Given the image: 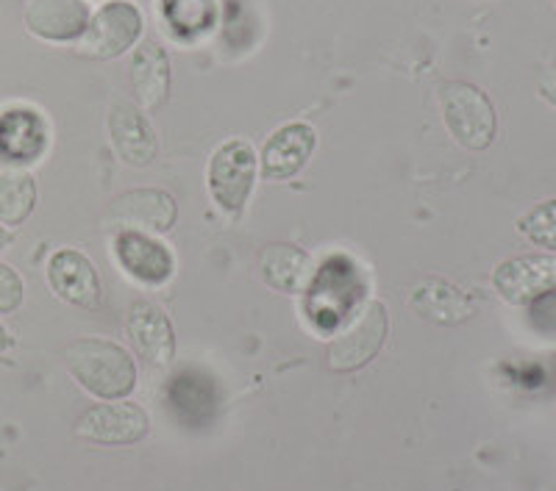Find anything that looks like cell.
Segmentation results:
<instances>
[{"instance_id":"cell-1","label":"cell","mask_w":556,"mask_h":491,"mask_svg":"<svg viewBox=\"0 0 556 491\" xmlns=\"http://www.w3.org/2000/svg\"><path fill=\"white\" fill-rule=\"evenodd\" d=\"M64 366L98 400H126L137 386V366L126 347L98 336L70 341L64 347Z\"/></svg>"},{"instance_id":"cell-2","label":"cell","mask_w":556,"mask_h":491,"mask_svg":"<svg viewBox=\"0 0 556 491\" xmlns=\"http://www.w3.org/2000/svg\"><path fill=\"white\" fill-rule=\"evenodd\" d=\"M440 108L451 137L468 151H486L498 133L493 101L476 83L448 81L440 87Z\"/></svg>"},{"instance_id":"cell-3","label":"cell","mask_w":556,"mask_h":491,"mask_svg":"<svg viewBox=\"0 0 556 491\" xmlns=\"http://www.w3.org/2000/svg\"><path fill=\"white\" fill-rule=\"evenodd\" d=\"M390 334V316L384 302L365 300L348 314L329 341V366L334 372H354L379 356Z\"/></svg>"},{"instance_id":"cell-4","label":"cell","mask_w":556,"mask_h":491,"mask_svg":"<svg viewBox=\"0 0 556 491\" xmlns=\"http://www.w3.org/2000/svg\"><path fill=\"white\" fill-rule=\"evenodd\" d=\"M256 176H260V156H256L251 142H245V139H228L208 158V195L228 217H240L253 192Z\"/></svg>"},{"instance_id":"cell-5","label":"cell","mask_w":556,"mask_h":491,"mask_svg":"<svg viewBox=\"0 0 556 491\" xmlns=\"http://www.w3.org/2000/svg\"><path fill=\"white\" fill-rule=\"evenodd\" d=\"M142 37V12L131 0H109L89 17L87 31L78 39V51L98 62L123 56Z\"/></svg>"},{"instance_id":"cell-6","label":"cell","mask_w":556,"mask_h":491,"mask_svg":"<svg viewBox=\"0 0 556 491\" xmlns=\"http://www.w3.org/2000/svg\"><path fill=\"white\" fill-rule=\"evenodd\" d=\"M178 203L165 190H128L112 201L103 217L109 231H134L148 236H162L176 228Z\"/></svg>"},{"instance_id":"cell-7","label":"cell","mask_w":556,"mask_h":491,"mask_svg":"<svg viewBox=\"0 0 556 491\" xmlns=\"http://www.w3.org/2000/svg\"><path fill=\"white\" fill-rule=\"evenodd\" d=\"M556 286V253L515 256L495 267L493 289L509 306H529Z\"/></svg>"},{"instance_id":"cell-8","label":"cell","mask_w":556,"mask_h":491,"mask_svg":"<svg viewBox=\"0 0 556 491\" xmlns=\"http://www.w3.org/2000/svg\"><path fill=\"white\" fill-rule=\"evenodd\" d=\"M48 286L59 300L76 306V309H98L103 300V286L98 277L96 264L84 256L81 250L62 247L48 261Z\"/></svg>"},{"instance_id":"cell-9","label":"cell","mask_w":556,"mask_h":491,"mask_svg":"<svg viewBox=\"0 0 556 491\" xmlns=\"http://www.w3.org/2000/svg\"><path fill=\"white\" fill-rule=\"evenodd\" d=\"M126 334L137 356L153 370L170 366L176 356V334H173L170 316L156 302H134L126 316Z\"/></svg>"},{"instance_id":"cell-10","label":"cell","mask_w":556,"mask_h":491,"mask_svg":"<svg viewBox=\"0 0 556 491\" xmlns=\"http://www.w3.org/2000/svg\"><path fill=\"white\" fill-rule=\"evenodd\" d=\"M114 259L126 275L146 286L167 284L176 272V259H173L170 247L148 236V233H117L114 236Z\"/></svg>"},{"instance_id":"cell-11","label":"cell","mask_w":556,"mask_h":491,"mask_svg":"<svg viewBox=\"0 0 556 491\" xmlns=\"http://www.w3.org/2000/svg\"><path fill=\"white\" fill-rule=\"evenodd\" d=\"M409 309L420 320L434 322V325H459V322L473 320L479 311V297L445 277L429 275L412 289Z\"/></svg>"},{"instance_id":"cell-12","label":"cell","mask_w":556,"mask_h":491,"mask_svg":"<svg viewBox=\"0 0 556 491\" xmlns=\"http://www.w3.org/2000/svg\"><path fill=\"white\" fill-rule=\"evenodd\" d=\"M315 147L317 131L309 122H287L262 147V176L267 181H290L309 164Z\"/></svg>"},{"instance_id":"cell-13","label":"cell","mask_w":556,"mask_h":491,"mask_svg":"<svg viewBox=\"0 0 556 491\" xmlns=\"http://www.w3.org/2000/svg\"><path fill=\"white\" fill-rule=\"evenodd\" d=\"M151 430V419L134 403H103L78 419V436L96 444H137Z\"/></svg>"},{"instance_id":"cell-14","label":"cell","mask_w":556,"mask_h":491,"mask_svg":"<svg viewBox=\"0 0 556 491\" xmlns=\"http://www.w3.org/2000/svg\"><path fill=\"white\" fill-rule=\"evenodd\" d=\"M109 139L128 167H151L156 161L159 139L146 112L131 103H114L109 108Z\"/></svg>"},{"instance_id":"cell-15","label":"cell","mask_w":556,"mask_h":491,"mask_svg":"<svg viewBox=\"0 0 556 491\" xmlns=\"http://www.w3.org/2000/svg\"><path fill=\"white\" fill-rule=\"evenodd\" d=\"M48 151V122L39 112L26 106L0 114V158L14 167H26Z\"/></svg>"},{"instance_id":"cell-16","label":"cell","mask_w":556,"mask_h":491,"mask_svg":"<svg viewBox=\"0 0 556 491\" xmlns=\"http://www.w3.org/2000/svg\"><path fill=\"white\" fill-rule=\"evenodd\" d=\"M170 56L156 39H142L131 56V89L142 112H159L170 98Z\"/></svg>"},{"instance_id":"cell-17","label":"cell","mask_w":556,"mask_h":491,"mask_svg":"<svg viewBox=\"0 0 556 491\" xmlns=\"http://www.w3.org/2000/svg\"><path fill=\"white\" fill-rule=\"evenodd\" d=\"M23 23L45 42H73L87 31L89 7L84 0H28Z\"/></svg>"},{"instance_id":"cell-18","label":"cell","mask_w":556,"mask_h":491,"mask_svg":"<svg viewBox=\"0 0 556 491\" xmlns=\"http://www.w3.org/2000/svg\"><path fill=\"white\" fill-rule=\"evenodd\" d=\"M260 275L265 286L281 295H304L317 277V267L306 250L287 242L267 245L260 253Z\"/></svg>"},{"instance_id":"cell-19","label":"cell","mask_w":556,"mask_h":491,"mask_svg":"<svg viewBox=\"0 0 556 491\" xmlns=\"http://www.w3.org/2000/svg\"><path fill=\"white\" fill-rule=\"evenodd\" d=\"M37 208V181L28 170L0 172V225L17 228L34 215Z\"/></svg>"},{"instance_id":"cell-20","label":"cell","mask_w":556,"mask_h":491,"mask_svg":"<svg viewBox=\"0 0 556 491\" xmlns=\"http://www.w3.org/2000/svg\"><path fill=\"white\" fill-rule=\"evenodd\" d=\"M518 233L534 247L556 253V197L538 203L518 220Z\"/></svg>"},{"instance_id":"cell-21","label":"cell","mask_w":556,"mask_h":491,"mask_svg":"<svg viewBox=\"0 0 556 491\" xmlns=\"http://www.w3.org/2000/svg\"><path fill=\"white\" fill-rule=\"evenodd\" d=\"M26 300V284L9 264L0 261V314H14Z\"/></svg>"},{"instance_id":"cell-22","label":"cell","mask_w":556,"mask_h":491,"mask_svg":"<svg viewBox=\"0 0 556 491\" xmlns=\"http://www.w3.org/2000/svg\"><path fill=\"white\" fill-rule=\"evenodd\" d=\"M529 322L534 331L556 339V286L540 295L534 302H529Z\"/></svg>"},{"instance_id":"cell-23","label":"cell","mask_w":556,"mask_h":491,"mask_svg":"<svg viewBox=\"0 0 556 491\" xmlns=\"http://www.w3.org/2000/svg\"><path fill=\"white\" fill-rule=\"evenodd\" d=\"M540 98H543L548 106L556 108V69H548V73H543V78H540Z\"/></svg>"},{"instance_id":"cell-24","label":"cell","mask_w":556,"mask_h":491,"mask_svg":"<svg viewBox=\"0 0 556 491\" xmlns=\"http://www.w3.org/2000/svg\"><path fill=\"white\" fill-rule=\"evenodd\" d=\"M12 345H14V339H12V336H9L7 327L0 325V356L7 353V350H12Z\"/></svg>"},{"instance_id":"cell-25","label":"cell","mask_w":556,"mask_h":491,"mask_svg":"<svg viewBox=\"0 0 556 491\" xmlns=\"http://www.w3.org/2000/svg\"><path fill=\"white\" fill-rule=\"evenodd\" d=\"M9 242H12V233H9L7 225H0V253L7 250Z\"/></svg>"}]
</instances>
